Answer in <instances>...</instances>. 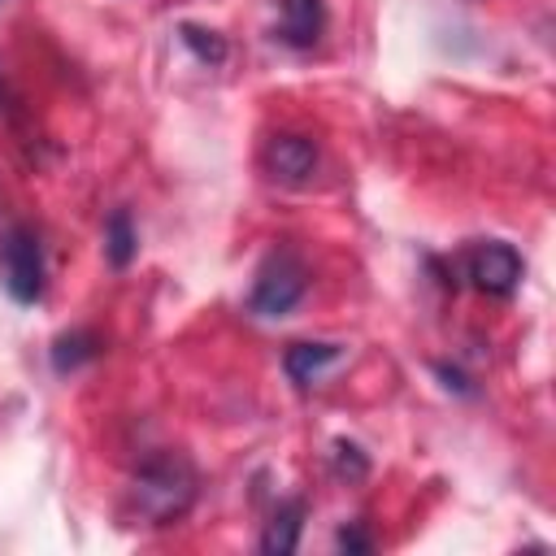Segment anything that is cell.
Here are the masks:
<instances>
[{"instance_id":"1","label":"cell","mask_w":556,"mask_h":556,"mask_svg":"<svg viewBox=\"0 0 556 556\" xmlns=\"http://www.w3.org/2000/svg\"><path fill=\"white\" fill-rule=\"evenodd\" d=\"M130 500H135V513L148 521V526H169L178 521L191 500H195V469L187 456L178 452H156L139 465L135 482H130Z\"/></svg>"},{"instance_id":"2","label":"cell","mask_w":556,"mask_h":556,"mask_svg":"<svg viewBox=\"0 0 556 556\" xmlns=\"http://www.w3.org/2000/svg\"><path fill=\"white\" fill-rule=\"evenodd\" d=\"M308 287V274L300 265V256L291 248H274L265 256V265L256 269V282H252V295H248V308L256 317H282L300 304Z\"/></svg>"},{"instance_id":"3","label":"cell","mask_w":556,"mask_h":556,"mask_svg":"<svg viewBox=\"0 0 556 556\" xmlns=\"http://www.w3.org/2000/svg\"><path fill=\"white\" fill-rule=\"evenodd\" d=\"M0 269H4V291L17 304H35L43 295V248L30 226H13L0 243Z\"/></svg>"},{"instance_id":"4","label":"cell","mask_w":556,"mask_h":556,"mask_svg":"<svg viewBox=\"0 0 556 556\" xmlns=\"http://www.w3.org/2000/svg\"><path fill=\"white\" fill-rule=\"evenodd\" d=\"M465 269H469V278H473V287H478V291L500 295V300H504V295H513V291H517V282H521V256H517V248H513V243H500V239L478 243V248L469 252Z\"/></svg>"},{"instance_id":"5","label":"cell","mask_w":556,"mask_h":556,"mask_svg":"<svg viewBox=\"0 0 556 556\" xmlns=\"http://www.w3.org/2000/svg\"><path fill=\"white\" fill-rule=\"evenodd\" d=\"M265 169L282 182H304L317 169V143L304 135H274L265 143Z\"/></svg>"},{"instance_id":"6","label":"cell","mask_w":556,"mask_h":556,"mask_svg":"<svg viewBox=\"0 0 556 556\" xmlns=\"http://www.w3.org/2000/svg\"><path fill=\"white\" fill-rule=\"evenodd\" d=\"M326 30L321 0H278V39L287 48H313Z\"/></svg>"},{"instance_id":"7","label":"cell","mask_w":556,"mask_h":556,"mask_svg":"<svg viewBox=\"0 0 556 556\" xmlns=\"http://www.w3.org/2000/svg\"><path fill=\"white\" fill-rule=\"evenodd\" d=\"M339 352H343L339 343H291L287 356H282V369L295 387H308L339 361Z\"/></svg>"},{"instance_id":"8","label":"cell","mask_w":556,"mask_h":556,"mask_svg":"<svg viewBox=\"0 0 556 556\" xmlns=\"http://www.w3.org/2000/svg\"><path fill=\"white\" fill-rule=\"evenodd\" d=\"M300 530H304V500H287L274 508V517L265 521L261 534V552L265 556H287L300 547Z\"/></svg>"},{"instance_id":"9","label":"cell","mask_w":556,"mask_h":556,"mask_svg":"<svg viewBox=\"0 0 556 556\" xmlns=\"http://www.w3.org/2000/svg\"><path fill=\"white\" fill-rule=\"evenodd\" d=\"M100 348H104V343H100L96 330H65V334L52 339V369H56V374H74V369H83L87 361H96Z\"/></svg>"},{"instance_id":"10","label":"cell","mask_w":556,"mask_h":556,"mask_svg":"<svg viewBox=\"0 0 556 556\" xmlns=\"http://www.w3.org/2000/svg\"><path fill=\"white\" fill-rule=\"evenodd\" d=\"M139 252V239H135V226H130V213L126 208H113L109 222H104V256L113 269H126Z\"/></svg>"},{"instance_id":"11","label":"cell","mask_w":556,"mask_h":556,"mask_svg":"<svg viewBox=\"0 0 556 556\" xmlns=\"http://www.w3.org/2000/svg\"><path fill=\"white\" fill-rule=\"evenodd\" d=\"M178 35H182V43L195 52V61H200V65H222V61H226V52H230V48H226V39H222L217 30H204V26H191V22H187Z\"/></svg>"},{"instance_id":"12","label":"cell","mask_w":556,"mask_h":556,"mask_svg":"<svg viewBox=\"0 0 556 556\" xmlns=\"http://www.w3.org/2000/svg\"><path fill=\"white\" fill-rule=\"evenodd\" d=\"M334 473H339V478H352V482L369 473V460L361 456V447H356V443H348V439H339V443H334Z\"/></svg>"},{"instance_id":"13","label":"cell","mask_w":556,"mask_h":556,"mask_svg":"<svg viewBox=\"0 0 556 556\" xmlns=\"http://www.w3.org/2000/svg\"><path fill=\"white\" fill-rule=\"evenodd\" d=\"M334 543H339V552H369V547H374V539H369L365 530H356V526H343V530L334 534Z\"/></svg>"},{"instance_id":"14","label":"cell","mask_w":556,"mask_h":556,"mask_svg":"<svg viewBox=\"0 0 556 556\" xmlns=\"http://www.w3.org/2000/svg\"><path fill=\"white\" fill-rule=\"evenodd\" d=\"M434 374L443 378V387H447V391H460V395H473V387H469V378H465L460 369H452V365H434Z\"/></svg>"}]
</instances>
